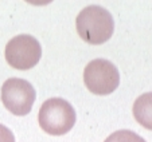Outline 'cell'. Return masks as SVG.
I'll use <instances>...</instances> for the list:
<instances>
[{
	"mask_svg": "<svg viewBox=\"0 0 152 142\" xmlns=\"http://www.w3.org/2000/svg\"><path fill=\"white\" fill-rule=\"evenodd\" d=\"M39 126L50 135H63L75 125V110L62 98H50L45 101L38 114Z\"/></svg>",
	"mask_w": 152,
	"mask_h": 142,
	"instance_id": "obj_2",
	"label": "cell"
},
{
	"mask_svg": "<svg viewBox=\"0 0 152 142\" xmlns=\"http://www.w3.org/2000/svg\"><path fill=\"white\" fill-rule=\"evenodd\" d=\"M75 28L82 40L89 44H102L112 38L115 20L108 9L101 6H88L78 14Z\"/></svg>",
	"mask_w": 152,
	"mask_h": 142,
	"instance_id": "obj_1",
	"label": "cell"
},
{
	"mask_svg": "<svg viewBox=\"0 0 152 142\" xmlns=\"http://www.w3.org/2000/svg\"><path fill=\"white\" fill-rule=\"evenodd\" d=\"M133 117L143 128L152 130V93H145L133 103Z\"/></svg>",
	"mask_w": 152,
	"mask_h": 142,
	"instance_id": "obj_6",
	"label": "cell"
},
{
	"mask_svg": "<svg viewBox=\"0 0 152 142\" xmlns=\"http://www.w3.org/2000/svg\"><path fill=\"white\" fill-rule=\"evenodd\" d=\"M4 55L11 67L26 71L38 64L42 57V47L34 36L22 34L7 43Z\"/></svg>",
	"mask_w": 152,
	"mask_h": 142,
	"instance_id": "obj_5",
	"label": "cell"
},
{
	"mask_svg": "<svg viewBox=\"0 0 152 142\" xmlns=\"http://www.w3.org/2000/svg\"><path fill=\"white\" fill-rule=\"evenodd\" d=\"M0 142H15V137L8 128L0 123Z\"/></svg>",
	"mask_w": 152,
	"mask_h": 142,
	"instance_id": "obj_8",
	"label": "cell"
},
{
	"mask_svg": "<svg viewBox=\"0 0 152 142\" xmlns=\"http://www.w3.org/2000/svg\"><path fill=\"white\" fill-rule=\"evenodd\" d=\"M35 98V88L26 79L10 78L1 86V102L14 115H27L31 111Z\"/></svg>",
	"mask_w": 152,
	"mask_h": 142,
	"instance_id": "obj_4",
	"label": "cell"
},
{
	"mask_svg": "<svg viewBox=\"0 0 152 142\" xmlns=\"http://www.w3.org/2000/svg\"><path fill=\"white\" fill-rule=\"evenodd\" d=\"M104 142H145L143 137L131 130H117L112 133Z\"/></svg>",
	"mask_w": 152,
	"mask_h": 142,
	"instance_id": "obj_7",
	"label": "cell"
},
{
	"mask_svg": "<svg viewBox=\"0 0 152 142\" xmlns=\"http://www.w3.org/2000/svg\"><path fill=\"white\" fill-rule=\"evenodd\" d=\"M83 82L90 93L96 95L112 94L120 85V74L112 62L106 59H94L83 70Z\"/></svg>",
	"mask_w": 152,
	"mask_h": 142,
	"instance_id": "obj_3",
	"label": "cell"
}]
</instances>
